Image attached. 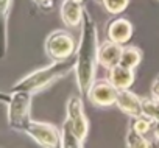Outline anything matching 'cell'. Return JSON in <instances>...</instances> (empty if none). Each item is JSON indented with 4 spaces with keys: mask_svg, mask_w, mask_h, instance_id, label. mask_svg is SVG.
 I'll return each instance as SVG.
<instances>
[{
    "mask_svg": "<svg viewBox=\"0 0 159 148\" xmlns=\"http://www.w3.org/2000/svg\"><path fill=\"white\" fill-rule=\"evenodd\" d=\"M116 106L129 119H136L143 115V108H142V98L137 97L134 92L129 89H122L119 91Z\"/></svg>",
    "mask_w": 159,
    "mask_h": 148,
    "instance_id": "9c48e42d",
    "label": "cell"
},
{
    "mask_svg": "<svg viewBox=\"0 0 159 148\" xmlns=\"http://www.w3.org/2000/svg\"><path fill=\"white\" fill-rule=\"evenodd\" d=\"M129 125L140 134H147L151 131V125H153V119L147 117V115H140V117H136V119H131L129 120Z\"/></svg>",
    "mask_w": 159,
    "mask_h": 148,
    "instance_id": "d6986e66",
    "label": "cell"
},
{
    "mask_svg": "<svg viewBox=\"0 0 159 148\" xmlns=\"http://www.w3.org/2000/svg\"><path fill=\"white\" fill-rule=\"evenodd\" d=\"M119 89L108 80H95L88 92V100L97 108H109L116 105Z\"/></svg>",
    "mask_w": 159,
    "mask_h": 148,
    "instance_id": "52a82bcc",
    "label": "cell"
},
{
    "mask_svg": "<svg viewBox=\"0 0 159 148\" xmlns=\"http://www.w3.org/2000/svg\"><path fill=\"white\" fill-rule=\"evenodd\" d=\"M151 132L154 136L156 140H159V120H153V125H151Z\"/></svg>",
    "mask_w": 159,
    "mask_h": 148,
    "instance_id": "7402d4cb",
    "label": "cell"
},
{
    "mask_svg": "<svg viewBox=\"0 0 159 148\" xmlns=\"http://www.w3.org/2000/svg\"><path fill=\"white\" fill-rule=\"evenodd\" d=\"M83 16H84L83 3L75 2V0H62L61 2V19L66 27L69 28L81 27Z\"/></svg>",
    "mask_w": 159,
    "mask_h": 148,
    "instance_id": "30bf717a",
    "label": "cell"
},
{
    "mask_svg": "<svg viewBox=\"0 0 159 148\" xmlns=\"http://www.w3.org/2000/svg\"><path fill=\"white\" fill-rule=\"evenodd\" d=\"M75 2H80V3H84L86 0H75Z\"/></svg>",
    "mask_w": 159,
    "mask_h": 148,
    "instance_id": "603a6c76",
    "label": "cell"
},
{
    "mask_svg": "<svg viewBox=\"0 0 159 148\" xmlns=\"http://www.w3.org/2000/svg\"><path fill=\"white\" fill-rule=\"evenodd\" d=\"M11 10H13V0H0V13H2L3 30H5V47H3V53H7V50H8V19H10Z\"/></svg>",
    "mask_w": 159,
    "mask_h": 148,
    "instance_id": "e0dca14e",
    "label": "cell"
},
{
    "mask_svg": "<svg viewBox=\"0 0 159 148\" xmlns=\"http://www.w3.org/2000/svg\"><path fill=\"white\" fill-rule=\"evenodd\" d=\"M142 61V50L134 45H123V53L120 58V65L136 69Z\"/></svg>",
    "mask_w": 159,
    "mask_h": 148,
    "instance_id": "4fadbf2b",
    "label": "cell"
},
{
    "mask_svg": "<svg viewBox=\"0 0 159 148\" xmlns=\"http://www.w3.org/2000/svg\"><path fill=\"white\" fill-rule=\"evenodd\" d=\"M123 53V45L112 42L109 39H106L105 42L100 44L98 47V62L102 67H105L106 70L120 64V58Z\"/></svg>",
    "mask_w": 159,
    "mask_h": 148,
    "instance_id": "8fae6325",
    "label": "cell"
},
{
    "mask_svg": "<svg viewBox=\"0 0 159 148\" xmlns=\"http://www.w3.org/2000/svg\"><path fill=\"white\" fill-rule=\"evenodd\" d=\"M134 78H136V73H134V69H129V67H123L120 64L108 69V80L119 89H129L134 83Z\"/></svg>",
    "mask_w": 159,
    "mask_h": 148,
    "instance_id": "7c38bea8",
    "label": "cell"
},
{
    "mask_svg": "<svg viewBox=\"0 0 159 148\" xmlns=\"http://www.w3.org/2000/svg\"><path fill=\"white\" fill-rule=\"evenodd\" d=\"M24 134L33 139L42 148H64L62 142V131L61 128L47 123V122H36L31 120L25 128Z\"/></svg>",
    "mask_w": 159,
    "mask_h": 148,
    "instance_id": "5b68a950",
    "label": "cell"
},
{
    "mask_svg": "<svg viewBox=\"0 0 159 148\" xmlns=\"http://www.w3.org/2000/svg\"><path fill=\"white\" fill-rule=\"evenodd\" d=\"M78 45L75 44L73 36L66 30H55L52 31L44 42L45 55L52 61H62L69 59L76 53Z\"/></svg>",
    "mask_w": 159,
    "mask_h": 148,
    "instance_id": "277c9868",
    "label": "cell"
},
{
    "mask_svg": "<svg viewBox=\"0 0 159 148\" xmlns=\"http://www.w3.org/2000/svg\"><path fill=\"white\" fill-rule=\"evenodd\" d=\"M142 108H143V115L159 120V100L151 97V98H142Z\"/></svg>",
    "mask_w": 159,
    "mask_h": 148,
    "instance_id": "ac0fdd59",
    "label": "cell"
},
{
    "mask_svg": "<svg viewBox=\"0 0 159 148\" xmlns=\"http://www.w3.org/2000/svg\"><path fill=\"white\" fill-rule=\"evenodd\" d=\"M56 0H33V3L42 11H52L55 8Z\"/></svg>",
    "mask_w": 159,
    "mask_h": 148,
    "instance_id": "ffe728a7",
    "label": "cell"
},
{
    "mask_svg": "<svg viewBox=\"0 0 159 148\" xmlns=\"http://www.w3.org/2000/svg\"><path fill=\"white\" fill-rule=\"evenodd\" d=\"M31 100L33 94L25 91H11L2 94V101L8 109V125L13 131L24 132L31 119Z\"/></svg>",
    "mask_w": 159,
    "mask_h": 148,
    "instance_id": "3957f363",
    "label": "cell"
},
{
    "mask_svg": "<svg viewBox=\"0 0 159 148\" xmlns=\"http://www.w3.org/2000/svg\"><path fill=\"white\" fill-rule=\"evenodd\" d=\"M98 30L92 14L84 8L80 42L76 48V65H75V80L76 87L81 97H88V92L95 81V72L98 62Z\"/></svg>",
    "mask_w": 159,
    "mask_h": 148,
    "instance_id": "6da1fadb",
    "label": "cell"
},
{
    "mask_svg": "<svg viewBox=\"0 0 159 148\" xmlns=\"http://www.w3.org/2000/svg\"><path fill=\"white\" fill-rule=\"evenodd\" d=\"M62 131V142H64V148H83V140L80 139L70 128L69 122L66 120L61 126Z\"/></svg>",
    "mask_w": 159,
    "mask_h": 148,
    "instance_id": "9a60e30c",
    "label": "cell"
},
{
    "mask_svg": "<svg viewBox=\"0 0 159 148\" xmlns=\"http://www.w3.org/2000/svg\"><path fill=\"white\" fill-rule=\"evenodd\" d=\"M76 65V55H73L69 59H62V61H53L52 64L38 69L28 75H25L24 78H20L13 87L11 91H25L30 94H38L42 89H45L47 86H50L52 83H55L56 80L69 75L72 70H75Z\"/></svg>",
    "mask_w": 159,
    "mask_h": 148,
    "instance_id": "7a4b0ae2",
    "label": "cell"
},
{
    "mask_svg": "<svg viewBox=\"0 0 159 148\" xmlns=\"http://www.w3.org/2000/svg\"><path fill=\"white\" fill-rule=\"evenodd\" d=\"M66 112H67L66 120L69 122L72 131L84 142L88 137V132H89V120L84 112L83 100L80 97H70L66 105Z\"/></svg>",
    "mask_w": 159,
    "mask_h": 148,
    "instance_id": "8992f818",
    "label": "cell"
},
{
    "mask_svg": "<svg viewBox=\"0 0 159 148\" xmlns=\"http://www.w3.org/2000/svg\"><path fill=\"white\" fill-rule=\"evenodd\" d=\"M97 2H100V5L105 8V11L109 13L111 16L123 14L129 5V0H97Z\"/></svg>",
    "mask_w": 159,
    "mask_h": 148,
    "instance_id": "2e32d148",
    "label": "cell"
},
{
    "mask_svg": "<svg viewBox=\"0 0 159 148\" xmlns=\"http://www.w3.org/2000/svg\"><path fill=\"white\" fill-rule=\"evenodd\" d=\"M125 146L126 148H151V143L145 137V134L137 132L129 125L128 131H126V136H125Z\"/></svg>",
    "mask_w": 159,
    "mask_h": 148,
    "instance_id": "5bb4252c",
    "label": "cell"
},
{
    "mask_svg": "<svg viewBox=\"0 0 159 148\" xmlns=\"http://www.w3.org/2000/svg\"><path fill=\"white\" fill-rule=\"evenodd\" d=\"M133 24L120 16H114L108 24H106V38L112 42L125 45L131 38H133Z\"/></svg>",
    "mask_w": 159,
    "mask_h": 148,
    "instance_id": "ba28073f",
    "label": "cell"
},
{
    "mask_svg": "<svg viewBox=\"0 0 159 148\" xmlns=\"http://www.w3.org/2000/svg\"><path fill=\"white\" fill-rule=\"evenodd\" d=\"M151 97L159 100V75H156L151 83Z\"/></svg>",
    "mask_w": 159,
    "mask_h": 148,
    "instance_id": "44dd1931",
    "label": "cell"
}]
</instances>
